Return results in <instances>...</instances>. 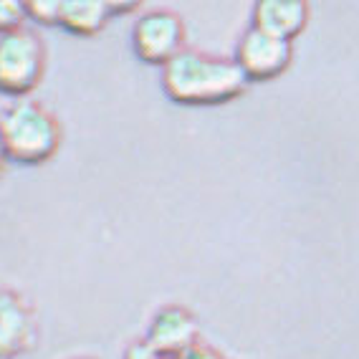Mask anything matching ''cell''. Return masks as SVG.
<instances>
[{
    "mask_svg": "<svg viewBox=\"0 0 359 359\" xmlns=\"http://www.w3.org/2000/svg\"><path fill=\"white\" fill-rule=\"evenodd\" d=\"M248 89L233 58L185 48L162 66V91L182 107H220Z\"/></svg>",
    "mask_w": 359,
    "mask_h": 359,
    "instance_id": "obj_1",
    "label": "cell"
},
{
    "mask_svg": "<svg viewBox=\"0 0 359 359\" xmlns=\"http://www.w3.org/2000/svg\"><path fill=\"white\" fill-rule=\"evenodd\" d=\"M64 142L61 119L39 99H15L0 111V144L8 162L39 167L51 162Z\"/></svg>",
    "mask_w": 359,
    "mask_h": 359,
    "instance_id": "obj_2",
    "label": "cell"
},
{
    "mask_svg": "<svg viewBox=\"0 0 359 359\" xmlns=\"http://www.w3.org/2000/svg\"><path fill=\"white\" fill-rule=\"evenodd\" d=\"M48 66V51L31 28L0 36V94L8 99H28L39 89Z\"/></svg>",
    "mask_w": 359,
    "mask_h": 359,
    "instance_id": "obj_3",
    "label": "cell"
},
{
    "mask_svg": "<svg viewBox=\"0 0 359 359\" xmlns=\"http://www.w3.org/2000/svg\"><path fill=\"white\" fill-rule=\"evenodd\" d=\"M132 48L137 58L149 66H165L185 51V20L177 11L152 8L144 11L132 26Z\"/></svg>",
    "mask_w": 359,
    "mask_h": 359,
    "instance_id": "obj_4",
    "label": "cell"
},
{
    "mask_svg": "<svg viewBox=\"0 0 359 359\" xmlns=\"http://www.w3.org/2000/svg\"><path fill=\"white\" fill-rule=\"evenodd\" d=\"M41 341L36 306L13 286H0V359L31 354Z\"/></svg>",
    "mask_w": 359,
    "mask_h": 359,
    "instance_id": "obj_5",
    "label": "cell"
},
{
    "mask_svg": "<svg viewBox=\"0 0 359 359\" xmlns=\"http://www.w3.org/2000/svg\"><path fill=\"white\" fill-rule=\"evenodd\" d=\"M291 58H294V43L291 41L278 39V36H271L261 28L250 26L238 41L233 61L250 83L281 76L283 71L291 66Z\"/></svg>",
    "mask_w": 359,
    "mask_h": 359,
    "instance_id": "obj_6",
    "label": "cell"
},
{
    "mask_svg": "<svg viewBox=\"0 0 359 359\" xmlns=\"http://www.w3.org/2000/svg\"><path fill=\"white\" fill-rule=\"evenodd\" d=\"M144 339L162 359L180 357L200 344V324L190 309L167 304L154 311Z\"/></svg>",
    "mask_w": 359,
    "mask_h": 359,
    "instance_id": "obj_7",
    "label": "cell"
},
{
    "mask_svg": "<svg viewBox=\"0 0 359 359\" xmlns=\"http://www.w3.org/2000/svg\"><path fill=\"white\" fill-rule=\"evenodd\" d=\"M309 23V6L304 0H261L253 6V26L261 31L294 41Z\"/></svg>",
    "mask_w": 359,
    "mask_h": 359,
    "instance_id": "obj_8",
    "label": "cell"
},
{
    "mask_svg": "<svg viewBox=\"0 0 359 359\" xmlns=\"http://www.w3.org/2000/svg\"><path fill=\"white\" fill-rule=\"evenodd\" d=\"M111 20L109 6L99 0H61L58 28L71 36H97Z\"/></svg>",
    "mask_w": 359,
    "mask_h": 359,
    "instance_id": "obj_9",
    "label": "cell"
},
{
    "mask_svg": "<svg viewBox=\"0 0 359 359\" xmlns=\"http://www.w3.org/2000/svg\"><path fill=\"white\" fill-rule=\"evenodd\" d=\"M26 0H0V36L26 28Z\"/></svg>",
    "mask_w": 359,
    "mask_h": 359,
    "instance_id": "obj_10",
    "label": "cell"
},
{
    "mask_svg": "<svg viewBox=\"0 0 359 359\" xmlns=\"http://www.w3.org/2000/svg\"><path fill=\"white\" fill-rule=\"evenodd\" d=\"M28 20L41 23V26H58V13L61 3L58 0H26Z\"/></svg>",
    "mask_w": 359,
    "mask_h": 359,
    "instance_id": "obj_11",
    "label": "cell"
},
{
    "mask_svg": "<svg viewBox=\"0 0 359 359\" xmlns=\"http://www.w3.org/2000/svg\"><path fill=\"white\" fill-rule=\"evenodd\" d=\"M122 359H162V357L147 344V339H137L124 349Z\"/></svg>",
    "mask_w": 359,
    "mask_h": 359,
    "instance_id": "obj_12",
    "label": "cell"
},
{
    "mask_svg": "<svg viewBox=\"0 0 359 359\" xmlns=\"http://www.w3.org/2000/svg\"><path fill=\"white\" fill-rule=\"evenodd\" d=\"M167 359H220V354H215L212 349H208V346L198 344L195 349H190V352L180 354V357H167Z\"/></svg>",
    "mask_w": 359,
    "mask_h": 359,
    "instance_id": "obj_13",
    "label": "cell"
},
{
    "mask_svg": "<svg viewBox=\"0 0 359 359\" xmlns=\"http://www.w3.org/2000/svg\"><path fill=\"white\" fill-rule=\"evenodd\" d=\"M107 6H109V13H111V18H116V15L135 13L137 8H140V3H107Z\"/></svg>",
    "mask_w": 359,
    "mask_h": 359,
    "instance_id": "obj_14",
    "label": "cell"
},
{
    "mask_svg": "<svg viewBox=\"0 0 359 359\" xmlns=\"http://www.w3.org/2000/svg\"><path fill=\"white\" fill-rule=\"evenodd\" d=\"M6 165H8V157H6V149H3V144H0V175L6 172Z\"/></svg>",
    "mask_w": 359,
    "mask_h": 359,
    "instance_id": "obj_15",
    "label": "cell"
},
{
    "mask_svg": "<svg viewBox=\"0 0 359 359\" xmlns=\"http://www.w3.org/2000/svg\"><path fill=\"white\" fill-rule=\"evenodd\" d=\"M71 359H97V357H71Z\"/></svg>",
    "mask_w": 359,
    "mask_h": 359,
    "instance_id": "obj_16",
    "label": "cell"
},
{
    "mask_svg": "<svg viewBox=\"0 0 359 359\" xmlns=\"http://www.w3.org/2000/svg\"><path fill=\"white\" fill-rule=\"evenodd\" d=\"M220 359H223V357H220Z\"/></svg>",
    "mask_w": 359,
    "mask_h": 359,
    "instance_id": "obj_17",
    "label": "cell"
}]
</instances>
